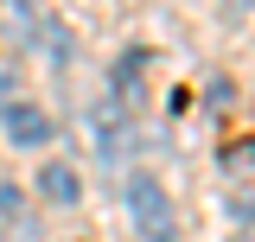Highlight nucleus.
<instances>
[{
  "label": "nucleus",
  "mask_w": 255,
  "mask_h": 242,
  "mask_svg": "<svg viewBox=\"0 0 255 242\" xmlns=\"http://www.w3.org/2000/svg\"><path fill=\"white\" fill-rule=\"evenodd\" d=\"M6 13H13V19H26V26H32V0H6Z\"/></svg>",
  "instance_id": "obj_7"
},
{
  "label": "nucleus",
  "mask_w": 255,
  "mask_h": 242,
  "mask_svg": "<svg viewBox=\"0 0 255 242\" xmlns=\"http://www.w3.org/2000/svg\"><path fill=\"white\" fill-rule=\"evenodd\" d=\"M6 102H13V96H6V70H0V109H6Z\"/></svg>",
  "instance_id": "obj_9"
},
{
  "label": "nucleus",
  "mask_w": 255,
  "mask_h": 242,
  "mask_svg": "<svg viewBox=\"0 0 255 242\" xmlns=\"http://www.w3.org/2000/svg\"><path fill=\"white\" fill-rule=\"evenodd\" d=\"M0 121H6V140H13V147H45V140H51V115L32 109V102H6Z\"/></svg>",
  "instance_id": "obj_2"
},
{
  "label": "nucleus",
  "mask_w": 255,
  "mask_h": 242,
  "mask_svg": "<svg viewBox=\"0 0 255 242\" xmlns=\"http://www.w3.org/2000/svg\"><path fill=\"white\" fill-rule=\"evenodd\" d=\"M223 6H230V13H255V0H223Z\"/></svg>",
  "instance_id": "obj_8"
},
{
  "label": "nucleus",
  "mask_w": 255,
  "mask_h": 242,
  "mask_svg": "<svg viewBox=\"0 0 255 242\" xmlns=\"http://www.w3.org/2000/svg\"><path fill=\"white\" fill-rule=\"evenodd\" d=\"M204 102H211V109H223V102H230V83H223V77H211V90H204Z\"/></svg>",
  "instance_id": "obj_6"
},
{
  "label": "nucleus",
  "mask_w": 255,
  "mask_h": 242,
  "mask_svg": "<svg viewBox=\"0 0 255 242\" xmlns=\"http://www.w3.org/2000/svg\"><path fill=\"white\" fill-rule=\"evenodd\" d=\"M38 191H45L51 204H64V211H77V198H83V185H77V172H70L64 159H45V166H38Z\"/></svg>",
  "instance_id": "obj_3"
},
{
  "label": "nucleus",
  "mask_w": 255,
  "mask_h": 242,
  "mask_svg": "<svg viewBox=\"0 0 255 242\" xmlns=\"http://www.w3.org/2000/svg\"><path fill=\"white\" fill-rule=\"evenodd\" d=\"M223 166H230V172H255V134L230 140V147H223Z\"/></svg>",
  "instance_id": "obj_5"
},
{
  "label": "nucleus",
  "mask_w": 255,
  "mask_h": 242,
  "mask_svg": "<svg viewBox=\"0 0 255 242\" xmlns=\"http://www.w3.org/2000/svg\"><path fill=\"white\" fill-rule=\"evenodd\" d=\"M96 140H102V153H109V159H122V153H128L122 109H115V102H102V109H96Z\"/></svg>",
  "instance_id": "obj_4"
},
{
  "label": "nucleus",
  "mask_w": 255,
  "mask_h": 242,
  "mask_svg": "<svg viewBox=\"0 0 255 242\" xmlns=\"http://www.w3.org/2000/svg\"><path fill=\"white\" fill-rule=\"evenodd\" d=\"M128 217H134V230H140L147 242H179L172 198H166V185L147 179V172H134V179H128Z\"/></svg>",
  "instance_id": "obj_1"
}]
</instances>
